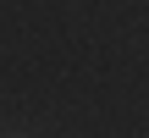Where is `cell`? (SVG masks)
<instances>
[{"label": "cell", "mask_w": 149, "mask_h": 138, "mask_svg": "<svg viewBox=\"0 0 149 138\" xmlns=\"http://www.w3.org/2000/svg\"><path fill=\"white\" fill-rule=\"evenodd\" d=\"M6 138H22V133H6Z\"/></svg>", "instance_id": "6da1fadb"}]
</instances>
